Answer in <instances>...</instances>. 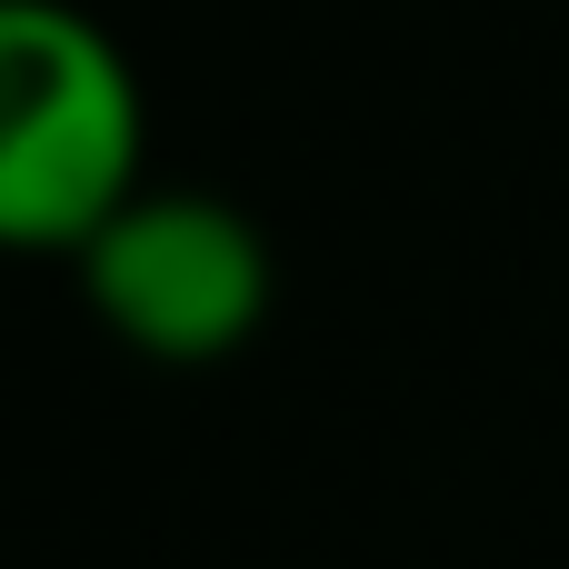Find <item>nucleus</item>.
Returning <instances> with one entry per match:
<instances>
[{
  "label": "nucleus",
  "instance_id": "obj_2",
  "mask_svg": "<svg viewBox=\"0 0 569 569\" xmlns=\"http://www.w3.org/2000/svg\"><path fill=\"white\" fill-rule=\"evenodd\" d=\"M260 240L220 200H130L90 240L100 310L150 350H220L260 320Z\"/></svg>",
  "mask_w": 569,
  "mask_h": 569
},
{
  "label": "nucleus",
  "instance_id": "obj_1",
  "mask_svg": "<svg viewBox=\"0 0 569 569\" xmlns=\"http://www.w3.org/2000/svg\"><path fill=\"white\" fill-rule=\"evenodd\" d=\"M130 70L120 50L60 10L10 0L0 20V230L10 240H100L130 180Z\"/></svg>",
  "mask_w": 569,
  "mask_h": 569
}]
</instances>
